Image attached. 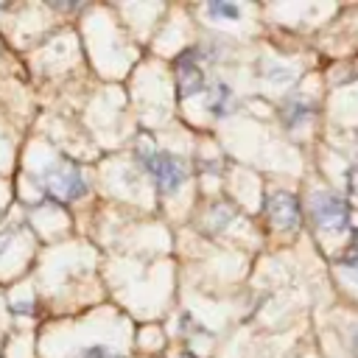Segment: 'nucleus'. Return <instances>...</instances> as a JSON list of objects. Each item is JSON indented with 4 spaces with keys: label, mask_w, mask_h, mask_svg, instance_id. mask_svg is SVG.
<instances>
[{
    "label": "nucleus",
    "mask_w": 358,
    "mask_h": 358,
    "mask_svg": "<svg viewBox=\"0 0 358 358\" xmlns=\"http://www.w3.org/2000/svg\"><path fill=\"white\" fill-rule=\"evenodd\" d=\"M310 215L327 232H347L350 229V207H347V199H341L338 193H330V190L313 193Z\"/></svg>",
    "instance_id": "nucleus-1"
},
{
    "label": "nucleus",
    "mask_w": 358,
    "mask_h": 358,
    "mask_svg": "<svg viewBox=\"0 0 358 358\" xmlns=\"http://www.w3.org/2000/svg\"><path fill=\"white\" fill-rule=\"evenodd\" d=\"M140 162H143V165H145V171L154 176L157 187H159V190H165V193L176 190V187L187 179L185 165H182L173 154H168V151H148V154H143V157H140Z\"/></svg>",
    "instance_id": "nucleus-2"
},
{
    "label": "nucleus",
    "mask_w": 358,
    "mask_h": 358,
    "mask_svg": "<svg viewBox=\"0 0 358 358\" xmlns=\"http://www.w3.org/2000/svg\"><path fill=\"white\" fill-rule=\"evenodd\" d=\"M42 185H45L48 193L56 196V199H76V196H81V193L87 190L81 173H78L73 165H67V162L48 165L45 173H42Z\"/></svg>",
    "instance_id": "nucleus-3"
},
{
    "label": "nucleus",
    "mask_w": 358,
    "mask_h": 358,
    "mask_svg": "<svg viewBox=\"0 0 358 358\" xmlns=\"http://www.w3.org/2000/svg\"><path fill=\"white\" fill-rule=\"evenodd\" d=\"M266 213L280 229H294L299 224V201L291 193H274L266 204Z\"/></svg>",
    "instance_id": "nucleus-4"
},
{
    "label": "nucleus",
    "mask_w": 358,
    "mask_h": 358,
    "mask_svg": "<svg viewBox=\"0 0 358 358\" xmlns=\"http://www.w3.org/2000/svg\"><path fill=\"white\" fill-rule=\"evenodd\" d=\"M176 84H179V95L187 98V95H196L204 90V73L201 67L193 62V53H185L176 64Z\"/></svg>",
    "instance_id": "nucleus-5"
},
{
    "label": "nucleus",
    "mask_w": 358,
    "mask_h": 358,
    "mask_svg": "<svg viewBox=\"0 0 358 358\" xmlns=\"http://www.w3.org/2000/svg\"><path fill=\"white\" fill-rule=\"evenodd\" d=\"M310 103L308 101H302V98H294V101H288L285 106H282V120H285V126H299V123H305L308 117H310Z\"/></svg>",
    "instance_id": "nucleus-6"
},
{
    "label": "nucleus",
    "mask_w": 358,
    "mask_h": 358,
    "mask_svg": "<svg viewBox=\"0 0 358 358\" xmlns=\"http://www.w3.org/2000/svg\"><path fill=\"white\" fill-rule=\"evenodd\" d=\"M338 263L350 271L352 280H358V229H350V243H347V249H344Z\"/></svg>",
    "instance_id": "nucleus-7"
},
{
    "label": "nucleus",
    "mask_w": 358,
    "mask_h": 358,
    "mask_svg": "<svg viewBox=\"0 0 358 358\" xmlns=\"http://www.w3.org/2000/svg\"><path fill=\"white\" fill-rule=\"evenodd\" d=\"M229 103H232V90L227 84H218L215 92H213V98H210V112L221 117V115H227Z\"/></svg>",
    "instance_id": "nucleus-8"
},
{
    "label": "nucleus",
    "mask_w": 358,
    "mask_h": 358,
    "mask_svg": "<svg viewBox=\"0 0 358 358\" xmlns=\"http://www.w3.org/2000/svg\"><path fill=\"white\" fill-rule=\"evenodd\" d=\"M76 358H117L106 344H92V347H87V350H81Z\"/></svg>",
    "instance_id": "nucleus-9"
},
{
    "label": "nucleus",
    "mask_w": 358,
    "mask_h": 358,
    "mask_svg": "<svg viewBox=\"0 0 358 358\" xmlns=\"http://www.w3.org/2000/svg\"><path fill=\"white\" fill-rule=\"evenodd\" d=\"M210 14L238 20V17H241V8H238V6H232V3H210Z\"/></svg>",
    "instance_id": "nucleus-10"
},
{
    "label": "nucleus",
    "mask_w": 358,
    "mask_h": 358,
    "mask_svg": "<svg viewBox=\"0 0 358 358\" xmlns=\"http://www.w3.org/2000/svg\"><path fill=\"white\" fill-rule=\"evenodd\" d=\"M347 196L350 199H358V165H352L347 171Z\"/></svg>",
    "instance_id": "nucleus-11"
}]
</instances>
